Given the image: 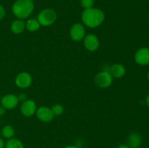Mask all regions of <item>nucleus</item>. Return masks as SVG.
Segmentation results:
<instances>
[{
	"mask_svg": "<svg viewBox=\"0 0 149 148\" xmlns=\"http://www.w3.org/2000/svg\"><path fill=\"white\" fill-rule=\"evenodd\" d=\"M105 20V14L101 10L97 8L86 9L81 14V20L89 28L98 27Z\"/></svg>",
	"mask_w": 149,
	"mask_h": 148,
	"instance_id": "1",
	"label": "nucleus"
},
{
	"mask_svg": "<svg viewBox=\"0 0 149 148\" xmlns=\"http://www.w3.org/2000/svg\"><path fill=\"white\" fill-rule=\"evenodd\" d=\"M33 10L34 3L33 0H16L12 7L14 15L20 20L29 17Z\"/></svg>",
	"mask_w": 149,
	"mask_h": 148,
	"instance_id": "2",
	"label": "nucleus"
},
{
	"mask_svg": "<svg viewBox=\"0 0 149 148\" xmlns=\"http://www.w3.org/2000/svg\"><path fill=\"white\" fill-rule=\"evenodd\" d=\"M57 20V13L53 9L46 8L39 13L37 20L41 26H49L53 24Z\"/></svg>",
	"mask_w": 149,
	"mask_h": 148,
	"instance_id": "3",
	"label": "nucleus"
},
{
	"mask_svg": "<svg viewBox=\"0 0 149 148\" xmlns=\"http://www.w3.org/2000/svg\"><path fill=\"white\" fill-rule=\"evenodd\" d=\"M112 82H113V76L109 71H101L95 77V83L100 88H108L111 85Z\"/></svg>",
	"mask_w": 149,
	"mask_h": 148,
	"instance_id": "4",
	"label": "nucleus"
},
{
	"mask_svg": "<svg viewBox=\"0 0 149 148\" xmlns=\"http://www.w3.org/2000/svg\"><path fill=\"white\" fill-rule=\"evenodd\" d=\"M85 28L81 23H75L70 30V36L74 41H80L85 37Z\"/></svg>",
	"mask_w": 149,
	"mask_h": 148,
	"instance_id": "5",
	"label": "nucleus"
},
{
	"mask_svg": "<svg viewBox=\"0 0 149 148\" xmlns=\"http://www.w3.org/2000/svg\"><path fill=\"white\" fill-rule=\"evenodd\" d=\"M36 104L34 101L31 100H26L21 104L20 107V113L26 117H31L36 111Z\"/></svg>",
	"mask_w": 149,
	"mask_h": 148,
	"instance_id": "6",
	"label": "nucleus"
},
{
	"mask_svg": "<svg viewBox=\"0 0 149 148\" xmlns=\"http://www.w3.org/2000/svg\"><path fill=\"white\" fill-rule=\"evenodd\" d=\"M36 115L39 120L45 123L51 121L55 117L51 108L45 106H42L36 109Z\"/></svg>",
	"mask_w": 149,
	"mask_h": 148,
	"instance_id": "7",
	"label": "nucleus"
},
{
	"mask_svg": "<svg viewBox=\"0 0 149 148\" xmlns=\"http://www.w3.org/2000/svg\"><path fill=\"white\" fill-rule=\"evenodd\" d=\"M83 40H84V46L90 52H95V51H96L98 49L100 42H99L98 38L95 35H86Z\"/></svg>",
	"mask_w": 149,
	"mask_h": 148,
	"instance_id": "8",
	"label": "nucleus"
},
{
	"mask_svg": "<svg viewBox=\"0 0 149 148\" xmlns=\"http://www.w3.org/2000/svg\"><path fill=\"white\" fill-rule=\"evenodd\" d=\"M32 83V77L29 73L22 72L17 75L15 78V84L19 88L26 89L29 87Z\"/></svg>",
	"mask_w": 149,
	"mask_h": 148,
	"instance_id": "9",
	"label": "nucleus"
},
{
	"mask_svg": "<svg viewBox=\"0 0 149 148\" xmlns=\"http://www.w3.org/2000/svg\"><path fill=\"white\" fill-rule=\"evenodd\" d=\"M135 60L137 64L147 65L149 64V48H141L135 55Z\"/></svg>",
	"mask_w": 149,
	"mask_h": 148,
	"instance_id": "10",
	"label": "nucleus"
},
{
	"mask_svg": "<svg viewBox=\"0 0 149 148\" xmlns=\"http://www.w3.org/2000/svg\"><path fill=\"white\" fill-rule=\"evenodd\" d=\"M18 99L17 96L13 94H9L4 96L1 100V104L6 110H13L18 104Z\"/></svg>",
	"mask_w": 149,
	"mask_h": 148,
	"instance_id": "11",
	"label": "nucleus"
},
{
	"mask_svg": "<svg viewBox=\"0 0 149 148\" xmlns=\"http://www.w3.org/2000/svg\"><path fill=\"white\" fill-rule=\"evenodd\" d=\"M109 72L114 78H122L126 73V68L122 64L116 63L111 67Z\"/></svg>",
	"mask_w": 149,
	"mask_h": 148,
	"instance_id": "12",
	"label": "nucleus"
},
{
	"mask_svg": "<svg viewBox=\"0 0 149 148\" xmlns=\"http://www.w3.org/2000/svg\"><path fill=\"white\" fill-rule=\"evenodd\" d=\"M142 143V137L138 133H132L128 136L127 145L130 148L140 147Z\"/></svg>",
	"mask_w": 149,
	"mask_h": 148,
	"instance_id": "13",
	"label": "nucleus"
},
{
	"mask_svg": "<svg viewBox=\"0 0 149 148\" xmlns=\"http://www.w3.org/2000/svg\"><path fill=\"white\" fill-rule=\"evenodd\" d=\"M11 30L15 34H20L26 28V23L23 20L17 19L14 20L10 26Z\"/></svg>",
	"mask_w": 149,
	"mask_h": 148,
	"instance_id": "14",
	"label": "nucleus"
},
{
	"mask_svg": "<svg viewBox=\"0 0 149 148\" xmlns=\"http://www.w3.org/2000/svg\"><path fill=\"white\" fill-rule=\"evenodd\" d=\"M40 23L37 20V19H29L26 23V28L31 32H35L38 30L40 28Z\"/></svg>",
	"mask_w": 149,
	"mask_h": 148,
	"instance_id": "15",
	"label": "nucleus"
},
{
	"mask_svg": "<svg viewBox=\"0 0 149 148\" xmlns=\"http://www.w3.org/2000/svg\"><path fill=\"white\" fill-rule=\"evenodd\" d=\"M5 148H24L23 142L16 138L9 139L5 143Z\"/></svg>",
	"mask_w": 149,
	"mask_h": 148,
	"instance_id": "16",
	"label": "nucleus"
},
{
	"mask_svg": "<svg viewBox=\"0 0 149 148\" xmlns=\"http://www.w3.org/2000/svg\"><path fill=\"white\" fill-rule=\"evenodd\" d=\"M1 133H2V136L6 139H11L15 135V129L10 125H7L3 127L2 130H1Z\"/></svg>",
	"mask_w": 149,
	"mask_h": 148,
	"instance_id": "17",
	"label": "nucleus"
},
{
	"mask_svg": "<svg viewBox=\"0 0 149 148\" xmlns=\"http://www.w3.org/2000/svg\"><path fill=\"white\" fill-rule=\"evenodd\" d=\"M51 110H52V113L54 114V115L59 116L61 115L63 113V107L59 104H55L52 106Z\"/></svg>",
	"mask_w": 149,
	"mask_h": 148,
	"instance_id": "18",
	"label": "nucleus"
},
{
	"mask_svg": "<svg viewBox=\"0 0 149 148\" xmlns=\"http://www.w3.org/2000/svg\"><path fill=\"white\" fill-rule=\"evenodd\" d=\"M94 2V0H80V3H81V7H82L84 10L93 7Z\"/></svg>",
	"mask_w": 149,
	"mask_h": 148,
	"instance_id": "19",
	"label": "nucleus"
},
{
	"mask_svg": "<svg viewBox=\"0 0 149 148\" xmlns=\"http://www.w3.org/2000/svg\"><path fill=\"white\" fill-rule=\"evenodd\" d=\"M5 14H6V12H5V10H4V7L0 4V21L4 19V16H5Z\"/></svg>",
	"mask_w": 149,
	"mask_h": 148,
	"instance_id": "20",
	"label": "nucleus"
},
{
	"mask_svg": "<svg viewBox=\"0 0 149 148\" xmlns=\"http://www.w3.org/2000/svg\"><path fill=\"white\" fill-rule=\"evenodd\" d=\"M17 99H18V101L20 102H24L25 100H26V94L24 93H21V94H19L18 96H17Z\"/></svg>",
	"mask_w": 149,
	"mask_h": 148,
	"instance_id": "21",
	"label": "nucleus"
},
{
	"mask_svg": "<svg viewBox=\"0 0 149 148\" xmlns=\"http://www.w3.org/2000/svg\"><path fill=\"white\" fill-rule=\"evenodd\" d=\"M5 112H6V109L4 108V107H3L2 106H1V107H0V116L4 115Z\"/></svg>",
	"mask_w": 149,
	"mask_h": 148,
	"instance_id": "22",
	"label": "nucleus"
},
{
	"mask_svg": "<svg viewBox=\"0 0 149 148\" xmlns=\"http://www.w3.org/2000/svg\"><path fill=\"white\" fill-rule=\"evenodd\" d=\"M4 147H5V143H4V140L0 138V148H4Z\"/></svg>",
	"mask_w": 149,
	"mask_h": 148,
	"instance_id": "23",
	"label": "nucleus"
},
{
	"mask_svg": "<svg viewBox=\"0 0 149 148\" xmlns=\"http://www.w3.org/2000/svg\"><path fill=\"white\" fill-rule=\"evenodd\" d=\"M118 148H130L127 145H125V144H122V145H119L118 147Z\"/></svg>",
	"mask_w": 149,
	"mask_h": 148,
	"instance_id": "24",
	"label": "nucleus"
},
{
	"mask_svg": "<svg viewBox=\"0 0 149 148\" xmlns=\"http://www.w3.org/2000/svg\"><path fill=\"white\" fill-rule=\"evenodd\" d=\"M64 148H78V147L76 146H74V145H69V146H67Z\"/></svg>",
	"mask_w": 149,
	"mask_h": 148,
	"instance_id": "25",
	"label": "nucleus"
},
{
	"mask_svg": "<svg viewBox=\"0 0 149 148\" xmlns=\"http://www.w3.org/2000/svg\"><path fill=\"white\" fill-rule=\"evenodd\" d=\"M146 104H148V106L149 107V94L146 97Z\"/></svg>",
	"mask_w": 149,
	"mask_h": 148,
	"instance_id": "26",
	"label": "nucleus"
},
{
	"mask_svg": "<svg viewBox=\"0 0 149 148\" xmlns=\"http://www.w3.org/2000/svg\"><path fill=\"white\" fill-rule=\"evenodd\" d=\"M148 81H149V71H148Z\"/></svg>",
	"mask_w": 149,
	"mask_h": 148,
	"instance_id": "27",
	"label": "nucleus"
},
{
	"mask_svg": "<svg viewBox=\"0 0 149 148\" xmlns=\"http://www.w3.org/2000/svg\"><path fill=\"white\" fill-rule=\"evenodd\" d=\"M148 19H149V15H148Z\"/></svg>",
	"mask_w": 149,
	"mask_h": 148,
	"instance_id": "28",
	"label": "nucleus"
},
{
	"mask_svg": "<svg viewBox=\"0 0 149 148\" xmlns=\"http://www.w3.org/2000/svg\"><path fill=\"white\" fill-rule=\"evenodd\" d=\"M138 148H141V147H138Z\"/></svg>",
	"mask_w": 149,
	"mask_h": 148,
	"instance_id": "29",
	"label": "nucleus"
}]
</instances>
